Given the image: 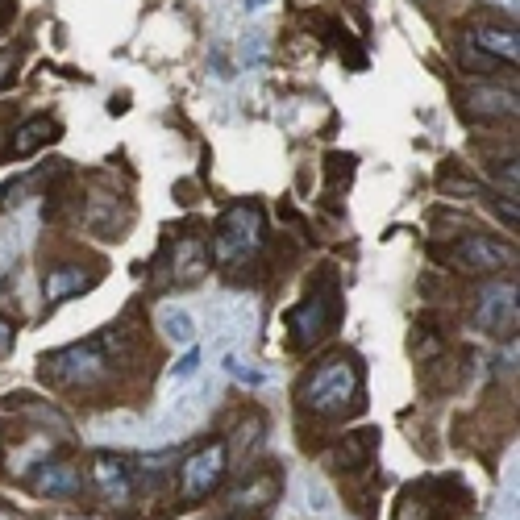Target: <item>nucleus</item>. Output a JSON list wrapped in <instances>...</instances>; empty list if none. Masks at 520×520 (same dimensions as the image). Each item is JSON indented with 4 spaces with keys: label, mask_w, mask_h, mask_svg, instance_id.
Listing matches in <instances>:
<instances>
[{
    "label": "nucleus",
    "mask_w": 520,
    "mask_h": 520,
    "mask_svg": "<svg viewBox=\"0 0 520 520\" xmlns=\"http://www.w3.org/2000/svg\"><path fill=\"white\" fill-rule=\"evenodd\" d=\"M471 46L483 50V55H491V59H500V63H512V67H516V55H520L512 25H475Z\"/></svg>",
    "instance_id": "nucleus-10"
},
{
    "label": "nucleus",
    "mask_w": 520,
    "mask_h": 520,
    "mask_svg": "<svg viewBox=\"0 0 520 520\" xmlns=\"http://www.w3.org/2000/svg\"><path fill=\"white\" fill-rule=\"evenodd\" d=\"M96 271H84V267H50L46 271V279H42V296H46V304H63V300H71V296H80V292H88V288H96Z\"/></svg>",
    "instance_id": "nucleus-9"
},
{
    "label": "nucleus",
    "mask_w": 520,
    "mask_h": 520,
    "mask_svg": "<svg viewBox=\"0 0 520 520\" xmlns=\"http://www.w3.org/2000/svg\"><path fill=\"white\" fill-rule=\"evenodd\" d=\"M159 329H163L167 342H175V346H196V317L188 308L163 304L159 308Z\"/></svg>",
    "instance_id": "nucleus-15"
},
{
    "label": "nucleus",
    "mask_w": 520,
    "mask_h": 520,
    "mask_svg": "<svg viewBox=\"0 0 520 520\" xmlns=\"http://www.w3.org/2000/svg\"><path fill=\"white\" fill-rule=\"evenodd\" d=\"M42 375H50L55 383H67V387H88V383L104 379L109 375V337H92V342L46 354Z\"/></svg>",
    "instance_id": "nucleus-3"
},
{
    "label": "nucleus",
    "mask_w": 520,
    "mask_h": 520,
    "mask_svg": "<svg viewBox=\"0 0 520 520\" xmlns=\"http://www.w3.org/2000/svg\"><path fill=\"white\" fill-rule=\"evenodd\" d=\"M13 13H17V0H0V34L13 25Z\"/></svg>",
    "instance_id": "nucleus-24"
},
{
    "label": "nucleus",
    "mask_w": 520,
    "mask_h": 520,
    "mask_svg": "<svg viewBox=\"0 0 520 520\" xmlns=\"http://www.w3.org/2000/svg\"><path fill=\"white\" fill-rule=\"evenodd\" d=\"M200 358H204V354H200L196 346H188V354L171 367V383H192V379L200 375Z\"/></svg>",
    "instance_id": "nucleus-21"
},
{
    "label": "nucleus",
    "mask_w": 520,
    "mask_h": 520,
    "mask_svg": "<svg viewBox=\"0 0 520 520\" xmlns=\"http://www.w3.org/2000/svg\"><path fill=\"white\" fill-rule=\"evenodd\" d=\"M59 138V125L50 121V117H30L25 121L17 134H13V142H9V154L13 159H34V154L42 150V146H50Z\"/></svg>",
    "instance_id": "nucleus-11"
},
{
    "label": "nucleus",
    "mask_w": 520,
    "mask_h": 520,
    "mask_svg": "<svg viewBox=\"0 0 520 520\" xmlns=\"http://www.w3.org/2000/svg\"><path fill=\"white\" fill-rule=\"evenodd\" d=\"M466 109L479 121H504V117H516V96L500 88H475L466 96Z\"/></svg>",
    "instance_id": "nucleus-14"
},
{
    "label": "nucleus",
    "mask_w": 520,
    "mask_h": 520,
    "mask_svg": "<svg viewBox=\"0 0 520 520\" xmlns=\"http://www.w3.org/2000/svg\"><path fill=\"white\" fill-rule=\"evenodd\" d=\"M17 263V225H0V275H9Z\"/></svg>",
    "instance_id": "nucleus-20"
},
{
    "label": "nucleus",
    "mask_w": 520,
    "mask_h": 520,
    "mask_svg": "<svg viewBox=\"0 0 520 520\" xmlns=\"http://www.w3.org/2000/svg\"><path fill=\"white\" fill-rule=\"evenodd\" d=\"M92 479L100 487V496L109 504H125L129 496H134V466H129L125 458H113V454H100L92 462Z\"/></svg>",
    "instance_id": "nucleus-8"
},
{
    "label": "nucleus",
    "mask_w": 520,
    "mask_h": 520,
    "mask_svg": "<svg viewBox=\"0 0 520 520\" xmlns=\"http://www.w3.org/2000/svg\"><path fill=\"white\" fill-rule=\"evenodd\" d=\"M267 5V0H246V9H263Z\"/></svg>",
    "instance_id": "nucleus-27"
},
{
    "label": "nucleus",
    "mask_w": 520,
    "mask_h": 520,
    "mask_svg": "<svg viewBox=\"0 0 520 520\" xmlns=\"http://www.w3.org/2000/svg\"><path fill=\"white\" fill-rule=\"evenodd\" d=\"M225 471H229V458H225L221 441H213V446L188 454L184 466H179V496H184L188 504H200L204 496H213V491L221 487Z\"/></svg>",
    "instance_id": "nucleus-5"
},
{
    "label": "nucleus",
    "mask_w": 520,
    "mask_h": 520,
    "mask_svg": "<svg viewBox=\"0 0 520 520\" xmlns=\"http://www.w3.org/2000/svg\"><path fill=\"white\" fill-rule=\"evenodd\" d=\"M34 491H42V496H50V500H67L80 491V475H75L67 462H42L38 475H34Z\"/></svg>",
    "instance_id": "nucleus-13"
},
{
    "label": "nucleus",
    "mask_w": 520,
    "mask_h": 520,
    "mask_svg": "<svg viewBox=\"0 0 520 520\" xmlns=\"http://www.w3.org/2000/svg\"><path fill=\"white\" fill-rule=\"evenodd\" d=\"M204 404H208V387H196L192 396H179V400L171 404V421H179V429L192 425V421H200Z\"/></svg>",
    "instance_id": "nucleus-18"
},
{
    "label": "nucleus",
    "mask_w": 520,
    "mask_h": 520,
    "mask_svg": "<svg viewBox=\"0 0 520 520\" xmlns=\"http://www.w3.org/2000/svg\"><path fill=\"white\" fill-rule=\"evenodd\" d=\"M491 9H500V13H508V17H516V0H487Z\"/></svg>",
    "instance_id": "nucleus-26"
},
{
    "label": "nucleus",
    "mask_w": 520,
    "mask_h": 520,
    "mask_svg": "<svg viewBox=\"0 0 520 520\" xmlns=\"http://www.w3.org/2000/svg\"><path fill=\"white\" fill-rule=\"evenodd\" d=\"M462 71L496 75V71H504V63H500V59H491V55H483V50H475V46H466V50H462Z\"/></svg>",
    "instance_id": "nucleus-19"
},
{
    "label": "nucleus",
    "mask_w": 520,
    "mask_h": 520,
    "mask_svg": "<svg viewBox=\"0 0 520 520\" xmlns=\"http://www.w3.org/2000/svg\"><path fill=\"white\" fill-rule=\"evenodd\" d=\"M263 246V208L258 204H233L213 229V263L217 267H242L254 250Z\"/></svg>",
    "instance_id": "nucleus-2"
},
{
    "label": "nucleus",
    "mask_w": 520,
    "mask_h": 520,
    "mask_svg": "<svg viewBox=\"0 0 520 520\" xmlns=\"http://www.w3.org/2000/svg\"><path fill=\"white\" fill-rule=\"evenodd\" d=\"M512 258H516L512 246H504L496 238H483V233H466V238H458L450 246V263L458 271H475V275H496L512 263Z\"/></svg>",
    "instance_id": "nucleus-6"
},
{
    "label": "nucleus",
    "mask_w": 520,
    "mask_h": 520,
    "mask_svg": "<svg viewBox=\"0 0 520 520\" xmlns=\"http://www.w3.org/2000/svg\"><path fill=\"white\" fill-rule=\"evenodd\" d=\"M333 321H337V292H333V279L325 275L321 288H308V296L288 312V329L296 333V346H312L317 337L329 333Z\"/></svg>",
    "instance_id": "nucleus-4"
},
{
    "label": "nucleus",
    "mask_w": 520,
    "mask_h": 520,
    "mask_svg": "<svg viewBox=\"0 0 520 520\" xmlns=\"http://www.w3.org/2000/svg\"><path fill=\"white\" fill-rule=\"evenodd\" d=\"M13 75H17V55L13 50H0V88H9Z\"/></svg>",
    "instance_id": "nucleus-23"
},
{
    "label": "nucleus",
    "mask_w": 520,
    "mask_h": 520,
    "mask_svg": "<svg viewBox=\"0 0 520 520\" xmlns=\"http://www.w3.org/2000/svg\"><path fill=\"white\" fill-rule=\"evenodd\" d=\"M421 5H429V0H421Z\"/></svg>",
    "instance_id": "nucleus-28"
},
{
    "label": "nucleus",
    "mask_w": 520,
    "mask_h": 520,
    "mask_svg": "<svg viewBox=\"0 0 520 520\" xmlns=\"http://www.w3.org/2000/svg\"><path fill=\"white\" fill-rule=\"evenodd\" d=\"M208 246H204V238H179V246H175V279L184 283H200L204 279V271H208Z\"/></svg>",
    "instance_id": "nucleus-12"
},
{
    "label": "nucleus",
    "mask_w": 520,
    "mask_h": 520,
    "mask_svg": "<svg viewBox=\"0 0 520 520\" xmlns=\"http://www.w3.org/2000/svg\"><path fill=\"white\" fill-rule=\"evenodd\" d=\"M225 367H229L233 379H242V383H250V387H263V383H267V375H263V371H250L238 354H225Z\"/></svg>",
    "instance_id": "nucleus-22"
},
{
    "label": "nucleus",
    "mask_w": 520,
    "mask_h": 520,
    "mask_svg": "<svg viewBox=\"0 0 520 520\" xmlns=\"http://www.w3.org/2000/svg\"><path fill=\"white\" fill-rule=\"evenodd\" d=\"M475 321L491 337H508L516 329V283H491V288H483Z\"/></svg>",
    "instance_id": "nucleus-7"
},
{
    "label": "nucleus",
    "mask_w": 520,
    "mask_h": 520,
    "mask_svg": "<svg viewBox=\"0 0 520 520\" xmlns=\"http://www.w3.org/2000/svg\"><path fill=\"white\" fill-rule=\"evenodd\" d=\"M300 487H304V504H308L312 516H321V520L333 516V496H329V487H325L317 475H304Z\"/></svg>",
    "instance_id": "nucleus-17"
},
{
    "label": "nucleus",
    "mask_w": 520,
    "mask_h": 520,
    "mask_svg": "<svg viewBox=\"0 0 520 520\" xmlns=\"http://www.w3.org/2000/svg\"><path fill=\"white\" fill-rule=\"evenodd\" d=\"M13 350V325L5 321V317H0V358H5Z\"/></svg>",
    "instance_id": "nucleus-25"
},
{
    "label": "nucleus",
    "mask_w": 520,
    "mask_h": 520,
    "mask_svg": "<svg viewBox=\"0 0 520 520\" xmlns=\"http://www.w3.org/2000/svg\"><path fill=\"white\" fill-rule=\"evenodd\" d=\"M354 396H358V367L346 354H333V358L317 362V371L300 387L304 408H312L317 416H342L354 404Z\"/></svg>",
    "instance_id": "nucleus-1"
},
{
    "label": "nucleus",
    "mask_w": 520,
    "mask_h": 520,
    "mask_svg": "<svg viewBox=\"0 0 520 520\" xmlns=\"http://www.w3.org/2000/svg\"><path fill=\"white\" fill-rule=\"evenodd\" d=\"M375 454V433L371 429H362V433H350V441H342L333 454V462L342 466V471H358V466H367Z\"/></svg>",
    "instance_id": "nucleus-16"
}]
</instances>
